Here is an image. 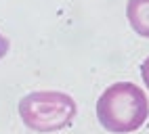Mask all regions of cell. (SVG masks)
<instances>
[{
	"mask_svg": "<svg viewBox=\"0 0 149 134\" xmlns=\"http://www.w3.org/2000/svg\"><path fill=\"white\" fill-rule=\"evenodd\" d=\"M97 117L109 132H134L149 117V101L145 92L132 82H118L99 97Z\"/></svg>",
	"mask_w": 149,
	"mask_h": 134,
	"instance_id": "cell-1",
	"label": "cell"
},
{
	"mask_svg": "<svg viewBox=\"0 0 149 134\" xmlns=\"http://www.w3.org/2000/svg\"><path fill=\"white\" fill-rule=\"evenodd\" d=\"M19 115L29 130L55 132L74 122L76 101L69 94L55 90L29 92L19 101Z\"/></svg>",
	"mask_w": 149,
	"mask_h": 134,
	"instance_id": "cell-2",
	"label": "cell"
},
{
	"mask_svg": "<svg viewBox=\"0 0 149 134\" xmlns=\"http://www.w3.org/2000/svg\"><path fill=\"white\" fill-rule=\"evenodd\" d=\"M126 17L139 36L149 38V0H128Z\"/></svg>",
	"mask_w": 149,
	"mask_h": 134,
	"instance_id": "cell-3",
	"label": "cell"
},
{
	"mask_svg": "<svg viewBox=\"0 0 149 134\" xmlns=\"http://www.w3.org/2000/svg\"><path fill=\"white\" fill-rule=\"evenodd\" d=\"M8 48H11V42H8V38L4 34H0V59L8 52Z\"/></svg>",
	"mask_w": 149,
	"mask_h": 134,
	"instance_id": "cell-4",
	"label": "cell"
},
{
	"mask_svg": "<svg viewBox=\"0 0 149 134\" xmlns=\"http://www.w3.org/2000/svg\"><path fill=\"white\" fill-rule=\"evenodd\" d=\"M141 75H143V82L147 84V88H149V57L143 61V65H141Z\"/></svg>",
	"mask_w": 149,
	"mask_h": 134,
	"instance_id": "cell-5",
	"label": "cell"
}]
</instances>
